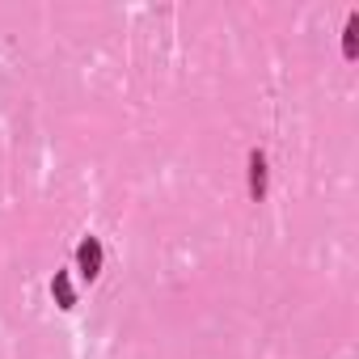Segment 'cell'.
Masks as SVG:
<instances>
[{
    "instance_id": "6da1fadb",
    "label": "cell",
    "mask_w": 359,
    "mask_h": 359,
    "mask_svg": "<svg viewBox=\"0 0 359 359\" xmlns=\"http://www.w3.org/2000/svg\"><path fill=\"white\" fill-rule=\"evenodd\" d=\"M102 262H106V250H102V241L97 237H85L81 245H76V271H81V279H97L102 275Z\"/></svg>"
},
{
    "instance_id": "7a4b0ae2",
    "label": "cell",
    "mask_w": 359,
    "mask_h": 359,
    "mask_svg": "<svg viewBox=\"0 0 359 359\" xmlns=\"http://www.w3.org/2000/svg\"><path fill=\"white\" fill-rule=\"evenodd\" d=\"M266 182H271V165H266V152L254 148L250 152V199L262 203L266 199Z\"/></svg>"
},
{
    "instance_id": "3957f363",
    "label": "cell",
    "mask_w": 359,
    "mask_h": 359,
    "mask_svg": "<svg viewBox=\"0 0 359 359\" xmlns=\"http://www.w3.org/2000/svg\"><path fill=\"white\" fill-rule=\"evenodd\" d=\"M51 296H55V304H60V309H76V292H72L68 271H55V279H51Z\"/></svg>"
},
{
    "instance_id": "277c9868",
    "label": "cell",
    "mask_w": 359,
    "mask_h": 359,
    "mask_svg": "<svg viewBox=\"0 0 359 359\" xmlns=\"http://www.w3.org/2000/svg\"><path fill=\"white\" fill-rule=\"evenodd\" d=\"M355 34H359V13H351V18H346V30H342V55H346V60H355V51H359Z\"/></svg>"
}]
</instances>
